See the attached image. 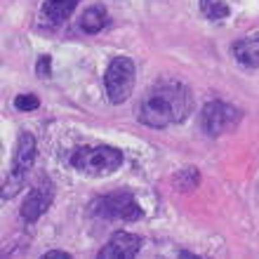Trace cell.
<instances>
[{
  "label": "cell",
  "instance_id": "6",
  "mask_svg": "<svg viewBox=\"0 0 259 259\" xmlns=\"http://www.w3.org/2000/svg\"><path fill=\"white\" fill-rule=\"evenodd\" d=\"M236 123H238V111L226 102L205 104L203 113H200V125L210 137L224 135L226 130H231Z\"/></svg>",
  "mask_w": 259,
  "mask_h": 259
},
{
  "label": "cell",
  "instance_id": "5",
  "mask_svg": "<svg viewBox=\"0 0 259 259\" xmlns=\"http://www.w3.org/2000/svg\"><path fill=\"white\" fill-rule=\"evenodd\" d=\"M33 160H35V139L31 132H21L12 158V170H10V177H7L5 186H3V200L17 196V191L24 186V177L31 170Z\"/></svg>",
  "mask_w": 259,
  "mask_h": 259
},
{
  "label": "cell",
  "instance_id": "3",
  "mask_svg": "<svg viewBox=\"0 0 259 259\" xmlns=\"http://www.w3.org/2000/svg\"><path fill=\"white\" fill-rule=\"evenodd\" d=\"M90 212L99 219H123V222H137L142 217V207L137 205L135 196L130 191H113L109 196L97 198L90 205Z\"/></svg>",
  "mask_w": 259,
  "mask_h": 259
},
{
  "label": "cell",
  "instance_id": "13",
  "mask_svg": "<svg viewBox=\"0 0 259 259\" xmlns=\"http://www.w3.org/2000/svg\"><path fill=\"white\" fill-rule=\"evenodd\" d=\"M200 12L212 21H219L229 17V5L222 3V0H200Z\"/></svg>",
  "mask_w": 259,
  "mask_h": 259
},
{
  "label": "cell",
  "instance_id": "12",
  "mask_svg": "<svg viewBox=\"0 0 259 259\" xmlns=\"http://www.w3.org/2000/svg\"><path fill=\"white\" fill-rule=\"evenodd\" d=\"M200 182V172L193 170V167H186V170H179L172 179V184L177 186L179 191H193Z\"/></svg>",
  "mask_w": 259,
  "mask_h": 259
},
{
  "label": "cell",
  "instance_id": "1",
  "mask_svg": "<svg viewBox=\"0 0 259 259\" xmlns=\"http://www.w3.org/2000/svg\"><path fill=\"white\" fill-rule=\"evenodd\" d=\"M193 99L186 85L177 80L158 82L139 99L137 104V118L139 123L149 127H167V125L182 123L191 113Z\"/></svg>",
  "mask_w": 259,
  "mask_h": 259
},
{
  "label": "cell",
  "instance_id": "7",
  "mask_svg": "<svg viewBox=\"0 0 259 259\" xmlns=\"http://www.w3.org/2000/svg\"><path fill=\"white\" fill-rule=\"evenodd\" d=\"M142 250V238L135 233L118 231L111 236V240L99 250V259H132Z\"/></svg>",
  "mask_w": 259,
  "mask_h": 259
},
{
  "label": "cell",
  "instance_id": "9",
  "mask_svg": "<svg viewBox=\"0 0 259 259\" xmlns=\"http://www.w3.org/2000/svg\"><path fill=\"white\" fill-rule=\"evenodd\" d=\"M231 52L243 66H250V68L259 66V33L245 35V38L236 40Z\"/></svg>",
  "mask_w": 259,
  "mask_h": 259
},
{
  "label": "cell",
  "instance_id": "15",
  "mask_svg": "<svg viewBox=\"0 0 259 259\" xmlns=\"http://www.w3.org/2000/svg\"><path fill=\"white\" fill-rule=\"evenodd\" d=\"M50 71H52V59H50V57H40V59H38V66H35L38 78H48Z\"/></svg>",
  "mask_w": 259,
  "mask_h": 259
},
{
  "label": "cell",
  "instance_id": "16",
  "mask_svg": "<svg viewBox=\"0 0 259 259\" xmlns=\"http://www.w3.org/2000/svg\"><path fill=\"white\" fill-rule=\"evenodd\" d=\"M71 254L68 252H59V250H50V252L42 254V259H68Z\"/></svg>",
  "mask_w": 259,
  "mask_h": 259
},
{
  "label": "cell",
  "instance_id": "10",
  "mask_svg": "<svg viewBox=\"0 0 259 259\" xmlns=\"http://www.w3.org/2000/svg\"><path fill=\"white\" fill-rule=\"evenodd\" d=\"M80 0H45V5H42V12L48 17L52 24H62L64 19H68L73 10L78 7Z\"/></svg>",
  "mask_w": 259,
  "mask_h": 259
},
{
  "label": "cell",
  "instance_id": "4",
  "mask_svg": "<svg viewBox=\"0 0 259 259\" xmlns=\"http://www.w3.org/2000/svg\"><path fill=\"white\" fill-rule=\"evenodd\" d=\"M104 85L111 104H123L130 99L135 90V64L130 57H116L111 59L106 73H104Z\"/></svg>",
  "mask_w": 259,
  "mask_h": 259
},
{
  "label": "cell",
  "instance_id": "14",
  "mask_svg": "<svg viewBox=\"0 0 259 259\" xmlns=\"http://www.w3.org/2000/svg\"><path fill=\"white\" fill-rule=\"evenodd\" d=\"M14 106L19 111H35L38 106H40V99L35 95H19L17 99H14Z\"/></svg>",
  "mask_w": 259,
  "mask_h": 259
},
{
  "label": "cell",
  "instance_id": "11",
  "mask_svg": "<svg viewBox=\"0 0 259 259\" xmlns=\"http://www.w3.org/2000/svg\"><path fill=\"white\" fill-rule=\"evenodd\" d=\"M106 19H109V14H106L104 7H99V5L88 7V10L82 12V17H80V28L85 31V33L95 35V33H99V31L106 26Z\"/></svg>",
  "mask_w": 259,
  "mask_h": 259
},
{
  "label": "cell",
  "instance_id": "2",
  "mask_svg": "<svg viewBox=\"0 0 259 259\" xmlns=\"http://www.w3.org/2000/svg\"><path fill=\"white\" fill-rule=\"evenodd\" d=\"M71 163L85 175H111L123 165V153L113 146H90L75 151Z\"/></svg>",
  "mask_w": 259,
  "mask_h": 259
},
{
  "label": "cell",
  "instance_id": "8",
  "mask_svg": "<svg viewBox=\"0 0 259 259\" xmlns=\"http://www.w3.org/2000/svg\"><path fill=\"white\" fill-rule=\"evenodd\" d=\"M52 198H55V191H52V184L50 182H42L40 186H35L33 191L28 193V198L21 205V219L33 224L38 219L48 212V207L52 205Z\"/></svg>",
  "mask_w": 259,
  "mask_h": 259
}]
</instances>
